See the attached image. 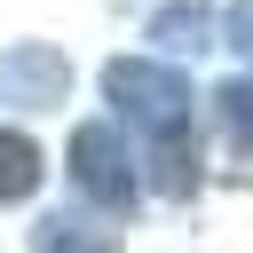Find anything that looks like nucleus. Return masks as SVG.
Listing matches in <instances>:
<instances>
[{
	"instance_id": "obj_7",
	"label": "nucleus",
	"mask_w": 253,
	"mask_h": 253,
	"mask_svg": "<svg viewBox=\"0 0 253 253\" xmlns=\"http://www.w3.org/2000/svg\"><path fill=\"white\" fill-rule=\"evenodd\" d=\"M213 103H221L229 142H237V150H253V71H245V79H221V95H213Z\"/></svg>"
},
{
	"instance_id": "obj_6",
	"label": "nucleus",
	"mask_w": 253,
	"mask_h": 253,
	"mask_svg": "<svg viewBox=\"0 0 253 253\" xmlns=\"http://www.w3.org/2000/svg\"><path fill=\"white\" fill-rule=\"evenodd\" d=\"M32 190H40V142L0 126V206H24Z\"/></svg>"
},
{
	"instance_id": "obj_5",
	"label": "nucleus",
	"mask_w": 253,
	"mask_h": 253,
	"mask_svg": "<svg viewBox=\"0 0 253 253\" xmlns=\"http://www.w3.org/2000/svg\"><path fill=\"white\" fill-rule=\"evenodd\" d=\"M32 253H119V237L95 229L87 213H47V221L32 229Z\"/></svg>"
},
{
	"instance_id": "obj_4",
	"label": "nucleus",
	"mask_w": 253,
	"mask_h": 253,
	"mask_svg": "<svg viewBox=\"0 0 253 253\" xmlns=\"http://www.w3.org/2000/svg\"><path fill=\"white\" fill-rule=\"evenodd\" d=\"M150 40H158V55H198L213 40V0H166L150 16Z\"/></svg>"
},
{
	"instance_id": "obj_1",
	"label": "nucleus",
	"mask_w": 253,
	"mask_h": 253,
	"mask_svg": "<svg viewBox=\"0 0 253 253\" xmlns=\"http://www.w3.org/2000/svg\"><path fill=\"white\" fill-rule=\"evenodd\" d=\"M103 95L119 103V119H134L142 134H158V142H174L182 126H190V79L174 71V63H150V55H119V63H103Z\"/></svg>"
},
{
	"instance_id": "obj_8",
	"label": "nucleus",
	"mask_w": 253,
	"mask_h": 253,
	"mask_svg": "<svg viewBox=\"0 0 253 253\" xmlns=\"http://www.w3.org/2000/svg\"><path fill=\"white\" fill-rule=\"evenodd\" d=\"M158 190H166V198H190V190H198V150H190L182 134L158 142Z\"/></svg>"
},
{
	"instance_id": "obj_3",
	"label": "nucleus",
	"mask_w": 253,
	"mask_h": 253,
	"mask_svg": "<svg viewBox=\"0 0 253 253\" xmlns=\"http://www.w3.org/2000/svg\"><path fill=\"white\" fill-rule=\"evenodd\" d=\"M63 87H71V63H63L55 47L24 40V47L0 55V103H8V111H55Z\"/></svg>"
},
{
	"instance_id": "obj_9",
	"label": "nucleus",
	"mask_w": 253,
	"mask_h": 253,
	"mask_svg": "<svg viewBox=\"0 0 253 253\" xmlns=\"http://www.w3.org/2000/svg\"><path fill=\"white\" fill-rule=\"evenodd\" d=\"M221 40H229L237 55H253V0H229V16H221Z\"/></svg>"
},
{
	"instance_id": "obj_2",
	"label": "nucleus",
	"mask_w": 253,
	"mask_h": 253,
	"mask_svg": "<svg viewBox=\"0 0 253 253\" xmlns=\"http://www.w3.org/2000/svg\"><path fill=\"white\" fill-rule=\"evenodd\" d=\"M71 182H79V198H95L103 213H126L134 206V158H126V142H119V126H103V119H87L79 134H71Z\"/></svg>"
}]
</instances>
